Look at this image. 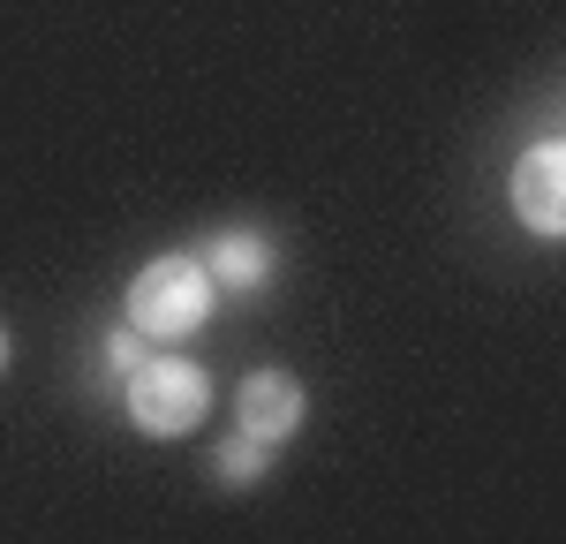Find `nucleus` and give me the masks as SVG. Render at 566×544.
<instances>
[{
    "instance_id": "6e6552de",
    "label": "nucleus",
    "mask_w": 566,
    "mask_h": 544,
    "mask_svg": "<svg viewBox=\"0 0 566 544\" xmlns=\"http://www.w3.org/2000/svg\"><path fill=\"white\" fill-rule=\"evenodd\" d=\"M0 370H8V325H0Z\"/></svg>"
},
{
    "instance_id": "f257e3e1",
    "label": "nucleus",
    "mask_w": 566,
    "mask_h": 544,
    "mask_svg": "<svg viewBox=\"0 0 566 544\" xmlns=\"http://www.w3.org/2000/svg\"><path fill=\"white\" fill-rule=\"evenodd\" d=\"M212 408V378L189 356H136L122 370V416L144 439H189Z\"/></svg>"
},
{
    "instance_id": "423d86ee",
    "label": "nucleus",
    "mask_w": 566,
    "mask_h": 544,
    "mask_svg": "<svg viewBox=\"0 0 566 544\" xmlns=\"http://www.w3.org/2000/svg\"><path fill=\"white\" fill-rule=\"evenodd\" d=\"M264 469H272V447L250 439V431H234V439L212 453V477H219V484H258Z\"/></svg>"
},
{
    "instance_id": "f03ea898",
    "label": "nucleus",
    "mask_w": 566,
    "mask_h": 544,
    "mask_svg": "<svg viewBox=\"0 0 566 544\" xmlns=\"http://www.w3.org/2000/svg\"><path fill=\"white\" fill-rule=\"evenodd\" d=\"M219 287L205 258H151V265L129 280V295H122V311H129V333L136 341H189L205 317H212Z\"/></svg>"
},
{
    "instance_id": "20e7f679",
    "label": "nucleus",
    "mask_w": 566,
    "mask_h": 544,
    "mask_svg": "<svg viewBox=\"0 0 566 544\" xmlns=\"http://www.w3.org/2000/svg\"><path fill=\"white\" fill-rule=\"evenodd\" d=\"M303 386L287 378V370H250L242 386H234V431H250L264 447H280V439H295L303 431Z\"/></svg>"
},
{
    "instance_id": "39448f33",
    "label": "nucleus",
    "mask_w": 566,
    "mask_h": 544,
    "mask_svg": "<svg viewBox=\"0 0 566 544\" xmlns=\"http://www.w3.org/2000/svg\"><path fill=\"white\" fill-rule=\"evenodd\" d=\"M272 265H280V250H272L264 227H219L212 242H205V272H212V287H264Z\"/></svg>"
},
{
    "instance_id": "7ed1b4c3",
    "label": "nucleus",
    "mask_w": 566,
    "mask_h": 544,
    "mask_svg": "<svg viewBox=\"0 0 566 544\" xmlns=\"http://www.w3.org/2000/svg\"><path fill=\"white\" fill-rule=\"evenodd\" d=\"M514 212H522V227L544 234V242L566 234V144L559 136H544L522 167H514Z\"/></svg>"
},
{
    "instance_id": "0eeeda50",
    "label": "nucleus",
    "mask_w": 566,
    "mask_h": 544,
    "mask_svg": "<svg viewBox=\"0 0 566 544\" xmlns=\"http://www.w3.org/2000/svg\"><path fill=\"white\" fill-rule=\"evenodd\" d=\"M129 363H136V333H129V325H122V333L106 341V370H129Z\"/></svg>"
}]
</instances>
